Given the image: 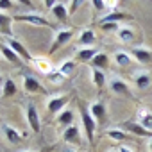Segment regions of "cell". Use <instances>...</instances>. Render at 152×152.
Returning a JSON list of instances; mask_svg holds the SVG:
<instances>
[{"mask_svg": "<svg viewBox=\"0 0 152 152\" xmlns=\"http://www.w3.org/2000/svg\"><path fill=\"white\" fill-rule=\"evenodd\" d=\"M15 20H18V22H25V23H31V25H39V27H52V23H50L45 16H41L39 13H34V11H31V13H23V15H16Z\"/></svg>", "mask_w": 152, "mask_h": 152, "instance_id": "1", "label": "cell"}, {"mask_svg": "<svg viewBox=\"0 0 152 152\" xmlns=\"http://www.w3.org/2000/svg\"><path fill=\"white\" fill-rule=\"evenodd\" d=\"M81 122H83V127H84V131H86L88 141L93 143V140H95V131H97V120L90 115L88 109H83V111H81Z\"/></svg>", "mask_w": 152, "mask_h": 152, "instance_id": "2", "label": "cell"}, {"mask_svg": "<svg viewBox=\"0 0 152 152\" xmlns=\"http://www.w3.org/2000/svg\"><path fill=\"white\" fill-rule=\"evenodd\" d=\"M25 116H27V124H29L31 131H32V132H39L41 118H39V113H38V109H36L34 104H31V102L27 104V107H25Z\"/></svg>", "mask_w": 152, "mask_h": 152, "instance_id": "3", "label": "cell"}, {"mask_svg": "<svg viewBox=\"0 0 152 152\" xmlns=\"http://www.w3.org/2000/svg\"><path fill=\"white\" fill-rule=\"evenodd\" d=\"M6 45H7V47H9V48H11V50H13L22 61H32V56H31V52L27 50V47H25L23 43H20L18 39H15L13 36L7 38V43H6Z\"/></svg>", "mask_w": 152, "mask_h": 152, "instance_id": "4", "label": "cell"}, {"mask_svg": "<svg viewBox=\"0 0 152 152\" xmlns=\"http://www.w3.org/2000/svg\"><path fill=\"white\" fill-rule=\"evenodd\" d=\"M72 36H73V32H72L70 29H61V31H57V32H56V38H54V43H52V47H50V52H54V50L64 47L66 43H70Z\"/></svg>", "mask_w": 152, "mask_h": 152, "instance_id": "5", "label": "cell"}, {"mask_svg": "<svg viewBox=\"0 0 152 152\" xmlns=\"http://www.w3.org/2000/svg\"><path fill=\"white\" fill-rule=\"evenodd\" d=\"M131 56L132 59H136L140 64H148L152 63V50L147 48V47H134L131 50Z\"/></svg>", "mask_w": 152, "mask_h": 152, "instance_id": "6", "label": "cell"}, {"mask_svg": "<svg viewBox=\"0 0 152 152\" xmlns=\"http://www.w3.org/2000/svg\"><path fill=\"white\" fill-rule=\"evenodd\" d=\"M109 90H111L115 95H131L129 84H127L124 79H120V77H111V81H109Z\"/></svg>", "mask_w": 152, "mask_h": 152, "instance_id": "7", "label": "cell"}, {"mask_svg": "<svg viewBox=\"0 0 152 152\" xmlns=\"http://www.w3.org/2000/svg\"><path fill=\"white\" fill-rule=\"evenodd\" d=\"M66 102H68V97H64V95H54V97L48 100L47 109H48L50 113H54V115H59L63 109H66V107H64Z\"/></svg>", "mask_w": 152, "mask_h": 152, "instance_id": "8", "label": "cell"}, {"mask_svg": "<svg viewBox=\"0 0 152 152\" xmlns=\"http://www.w3.org/2000/svg\"><path fill=\"white\" fill-rule=\"evenodd\" d=\"M32 66L39 72V73H45V75H50L52 72H54V64L47 59V57H43V56H39V57H32Z\"/></svg>", "mask_w": 152, "mask_h": 152, "instance_id": "9", "label": "cell"}, {"mask_svg": "<svg viewBox=\"0 0 152 152\" xmlns=\"http://www.w3.org/2000/svg\"><path fill=\"white\" fill-rule=\"evenodd\" d=\"M63 138H64V141L70 143V145H79V143H81V129L73 124V125H70V127L64 129Z\"/></svg>", "mask_w": 152, "mask_h": 152, "instance_id": "10", "label": "cell"}, {"mask_svg": "<svg viewBox=\"0 0 152 152\" xmlns=\"http://www.w3.org/2000/svg\"><path fill=\"white\" fill-rule=\"evenodd\" d=\"M124 129H125V131H129V132H132V134H136V136L150 138V140H152V131L145 129V127H143V125H140L138 122H125V124H124Z\"/></svg>", "mask_w": 152, "mask_h": 152, "instance_id": "11", "label": "cell"}, {"mask_svg": "<svg viewBox=\"0 0 152 152\" xmlns=\"http://www.w3.org/2000/svg\"><path fill=\"white\" fill-rule=\"evenodd\" d=\"M136 116H138V124L140 125H143L145 129L152 131V111H148L147 107H140Z\"/></svg>", "mask_w": 152, "mask_h": 152, "instance_id": "12", "label": "cell"}, {"mask_svg": "<svg viewBox=\"0 0 152 152\" xmlns=\"http://www.w3.org/2000/svg\"><path fill=\"white\" fill-rule=\"evenodd\" d=\"M113 61H115L118 66L125 68V66H129V64L132 63V56H131V52H127V50H116V52L113 54Z\"/></svg>", "mask_w": 152, "mask_h": 152, "instance_id": "13", "label": "cell"}, {"mask_svg": "<svg viewBox=\"0 0 152 152\" xmlns=\"http://www.w3.org/2000/svg\"><path fill=\"white\" fill-rule=\"evenodd\" d=\"M23 88H25V91H29V93L43 91L41 83H39L36 77H32V75H25V77H23Z\"/></svg>", "mask_w": 152, "mask_h": 152, "instance_id": "14", "label": "cell"}, {"mask_svg": "<svg viewBox=\"0 0 152 152\" xmlns=\"http://www.w3.org/2000/svg\"><path fill=\"white\" fill-rule=\"evenodd\" d=\"M116 36L120 39V43H132L134 41V31L129 25H120V29L116 31Z\"/></svg>", "mask_w": 152, "mask_h": 152, "instance_id": "15", "label": "cell"}, {"mask_svg": "<svg viewBox=\"0 0 152 152\" xmlns=\"http://www.w3.org/2000/svg\"><path fill=\"white\" fill-rule=\"evenodd\" d=\"M95 43V32L91 29H84L81 34H79V45L83 48H90L91 45Z\"/></svg>", "mask_w": 152, "mask_h": 152, "instance_id": "16", "label": "cell"}, {"mask_svg": "<svg viewBox=\"0 0 152 152\" xmlns=\"http://www.w3.org/2000/svg\"><path fill=\"white\" fill-rule=\"evenodd\" d=\"M134 84H136V88H138V90H147V88H150L152 79H150V75H148V73L140 72V73H136V75H134Z\"/></svg>", "mask_w": 152, "mask_h": 152, "instance_id": "17", "label": "cell"}, {"mask_svg": "<svg viewBox=\"0 0 152 152\" xmlns=\"http://www.w3.org/2000/svg\"><path fill=\"white\" fill-rule=\"evenodd\" d=\"M127 18H129V16H127L125 13L115 11V13H109V15L102 16V18H100V23H118V25H120V22H124V20H127Z\"/></svg>", "mask_w": 152, "mask_h": 152, "instance_id": "18", "label": "cell"}, {"mask_svg": "<svg viewBox=\"0 0 152 152\" xmlns=\"http://www.w3.org/2000/svg\"><path fill=\"white\" fill-rule=\"evenodd\" d=\"M0 54H2V57L6 59V61H9V63H13V64H20L22 63V59L4 43V45H0Z\"/></svg>", "mask_w": 152, "mask_h": 152, "instance_id": "19", "label": "cell"}, {"mask_svg": "<svg viewBox=\"0 0 152 152\" xmlns=\"http://www.w3.org/2000/svg\"><path fill=\"white\" fill-rule=\"evenodd\" d=\"M50 11H52V15H54L59 22H64V20L68 18V15H70V11L66 9V6H64L63 2H56V6H54Z\"/></svg>", "mask_w": 152, "mask_h": 152, "instance_id": "20", "label": "cell"}, {"mask_svg": "<svg viewBox=\"0 0 152 152\" xmlns=\"http://www.w3.org/2000/svg\"><path fill=\"white\" fill-rule=\"evenodd\" d=\"M4 134H6V140H7L9 143H13V145H18V143L22 141L20 132H18L15 127H11V125H4Z\"/></svg>", "mask_w": 152, "mask_h": 152, "instance_id": "21", "label": "cell"}, {"mask_svg": "<svg viewBox=\"0 0 152 152\" xmlns=\"http://www.w3.org/2000/svg\"><path fill=\"white\" fill-rule=\"evenodd\" d=\"M57 72L63 75V77H70V75L75 72V61H72V59H64V61L57 66Z\"/></svg>", "mask_w": 152, "mask_h": 152, "instance_id": "22", "label": "cell"}, {"mask_svg": "<svg viewBox=\"0 0 152 152\" xmlns=\"http://www.w3.org/2000/svg\"><path fill=\"white\" fill-rule=\"evenodd\" d=\"M91 64H93V68H97V70H104V68L109 66V56L104 54V52H99V54L93 57Z\"/></svg>", "mask_w": 152, "mask_h": 152, "instance_id": "23", "label": "cell"}, {"mask_svg": "<svg viewBox=\"0 0 152 152\" xmlns=\"http://www.w3.org/2000/svg\"><path fill=\"white\" fill-rule=\"evenodd\" d=\"M99 54V50H95L93 47H90V48H81V50H77V59L79 61H83V63H88V61H93V57Z\"/></svg>", "mask_w": 152, "mask_h": 152, "instance_id": "24", "label": "cell"}, {"mask_svg": "<svg viewBox=\"0 0 152 152\" xmlns=\"http://www.w3.org/2000/svg\"><path fill=\"white\" fill-rule=\"evenodd\" d=\"M57 124H61V125H64V127L73 125V111H72V109H63V111L57 115Z\"/></svg>", "mask_w": 152, "mask_h": 152, "instance_id": "25", "label": "cell"}, {"mask_svg": "<svg viewBox=\"0 0 152 152\" xmlns=\"http://www.w3.org/2000/svg\"><path fill=\"white\" fill-rule=\"evenodd\" d=\"M88 111H90V115H91L97 122H100V120L104 118V115H106V109H104V106H102L100 102H93V104L88 107Z\"/></svg>", "mask_w": 152, "mask_h": 152, "instance_id": "26", "label": "cell"}, {"mask_svg": "<svg viewBox=\"0 0 152 152\" xmlns=\"http://www.w3.org/2000/svg\"><path fill=\"white\" fill-rule=\"evenodd\" d=\"M91 81L97 88H102L106 84V75H104V70H97V68H91Z\"/></svg>", "mask_w": 152, "mask_h": 152, "instance_id": "27", "label": "cell"}, {"mask_svg": "<svg viewBox=\"0 0 152 152\" xmlns=\"http://www.w3.org/2000/svg\"><path fill=\"white\" fill-rule=\"evenodd\" d=\"M15 93H16V84H15V81L9 77V79L4 81V86H2V97H11V95H15Z\"/></svg>", "mask_w": 152, "mask_h": 152, "instance_id": "28", "label": "cell"}, {"mask_svg": "<svg viewBox=\"0 0 152 152\" xmlns=\"http://www.w3.org/2000/svg\"><path fill=\"white\" fill-rule=\"evenodd\" d=\"M106 134H107V138H111L115 141H124L127 138V132L124 129H107Z\"/></svg>", "mask_w": 152, "mask_h": 152, "instance_id": "29", "label": "cell"}, {"mask_svg": "<svg viewBox=\"0 0 152 152\" xmlns=\"http://www.w3.org/2000/svg\"><path fill=\"white\" fill-rule=\"evenodd\" d=\"M13 20H15L13 16H9V15H6L4 11H0V29H4V27H9Z\"/></svg>", "mask_w": 152, "mask_h": 152, "instance_id": "30", "label": "cell"}, {"mask_svg": "<svg viewBox=\"0 0 152 152\" xmlns=\"http://www.w3.org/2000/svg\"><path fill=\"white\" fill-rule=\"evenodd\" d=\"M48 79H50V83H54V84H61L64 77H63V75H61V73H59L57 70H54V72H52V73L48 75Z\"/></svg>", "mask_w": 152, "mask_h": 152, "instance_id": "31", "label": "cell"}, {"mask_svg": "<svg viewBox=\"0 0 152 152\" xmlns=\"http://www.w3.org/2000/svg\"><path fill=\"white\" fill-rule=\"evenodd\" d=\"M13 7H15V2H11V0H0V11H7Z\"/></svg>", "mask_w": 152, "mask_h": 152, "instance_id": "32", "label": "cell"}, {"mask_svg": "<svg viewBox=\"0 0 152 152\" xmlns=\"http://www.w3.org/2000/svg\"><path fill=\"white\" fill-rule=\"evenodd\" d=\"M118 152H134L131 147H127V145H120L118 147Z\"/></svg>", "mask_w": 152, "mask_h": 152, "instance_id": "33", "label": "cell"}, {"mask_svg": "<svg viewBox=\"0 0 152 152\" xmlns=\"http://www.w3.org/2000/svg\"><path fill=\"white\" fill-rule=\"evenodd\" d=\"M77 6H81V2H77V0H75V2H72V4H70V7H72L70 13H75V7H77Z\"/></svg>", "mask_w": 152, "mask_h": 152, "instance_id": "34", "label": "cell"}, {"mask_svg": "<svg viewBox=\"0 0 152 152\" xmlns=\"http://www.w3.org/2000/svg\"><path fill=\"white\" fill-rule=\"evenodd\" d=\"M54 6H56L54 0H47V2H45V7H54Z\"/></svg>", "mask_w": 152, "mask_h": 152, "instance_id": "35", "label": "cell"}, {"mask_svg": "<svg viewBox=\"0 0 152 152\" xmlns=\"http://www.w3.org/2000/svg\"><path fill=\"white\" fill-rule=\"evenodd\" d=\"M4 81H6V79L2 77V75H0V86H4Z\"/></svg>", "mask_w": 152, "mask_h": 152, "instance_id": "36", "label": "cell"}, {"mask_svg": "<svg viewBox=\"0 0 152 152\" xmlns=\"http://www.w3.org/2000/svg\"><path fill=\"white\" fill-rule=\"evenodd\" d=\"M148 150H150V152H152V140H150V141H148Z\"/></svg>", "mask_w": 152, "mask_h": 152, "instance_id": "37", "label": "cell"}, {"mask_svg": "<svg viewBox=\"0 0 152 152\" xmlns=\"http://www.w3.org/2000/svg\"><path fill=\"white\" fill-rule=\"evenodd\" d=\"M64 152H75V150H72V148H66V150H64Z\"/></svg>", "mask_w": 152, "mask_h": 152, "instance_id": "38", "label": "cell"}, {"mask_svg": "<svg viewBox=\"0 0 152 152\" xmlns=\"http://www.w3.org/2000/svg\"><path fill=\"white\" fill-rule=\"evenodd\" d=\"M22 152H32V150H22Z\"/></svg>", "mask_w": 152, "mask_h": 152, "instance_id": "39", "label": "cell"}, {"mask_svg": "<svg viewBox=\"0 0 152 152\" xmlns=\"http://www.w3.org/2000/svg\"><path fill=\"white\" fill-rule=\"evenodd\" d=\"M0 61H2V54H0Z\"/></svg>", "mask_w": 152, "mask_h": 152, "instance_id": "40", "label": "cell"}, {"mask_svg": "<svg viewBox=\"0 0 152 152\" xmlns=\"http://www.w3.org/2000/svg\"><path fill=\"white\" fill-rule=\"evenodd\" d=\"M111 152H118V150H111Z\"/></svg>", "mask_w": 152, "mask_h": 152, "instance_id": "41", "label": "cell"}]
</instances>
